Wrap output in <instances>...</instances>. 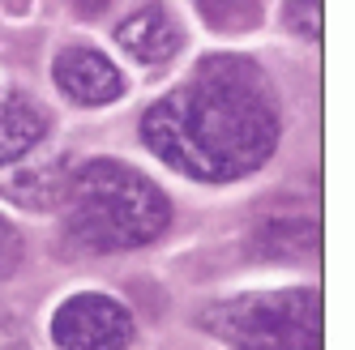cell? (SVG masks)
<instances>
[{"label": "cell", "mask_w": 355, "mask_h": 350, "mask_svg": "<svg viewBox=\"0 0 355 350\" xmlns=\"http://www.w3.org/2000/svg\"><path fill=\"white\" fill-rule=\"evenodd\" d=\"M141 141L189 180L227 184L274 154L278 98L257 64L214 56L141 116Z\"/></svg>", "instance_id": "cell-1"}, {"label": "cell", "mask_w": 355, "mask_h": 350, "mask_svg": "<svg viewBox=\"0 0 355 350\" xmlns=\"http://www.w3.org/2000/svg\"><path fill=\"white\" fill-rule=\"evenodd\" d=\"M69 201V239L82 252H129L159 239L171 222L167 196L141 171L112 158L86 163L73 180Z\"/></svg>", "instance_id": "cell-2"}, {"label": "cell", "mask_w": 355, "mask_h": 350, "mask_svg": "<svg viewBox=\"0 0 355 350\" xmlns=\"http://www.w3.org/2000/svg\"><path fill=\"white\" fill-rule=\"evenodd\" d=\"M317 291H266L206 312V329L232 350H317Z\"/></svg>", "instance_id": "cell-3"}, {"label": "cell", "mask_w": 355, "mask_h": 350, "mask_svg": "<svg viewBox=\"0 0 355 350\" xmlns=\"http://www.w3.org/2000/svg\"><path fill=\"white\" fill-rule=\"evenodd\" d=\"M52 342L60 350H124L133 342V316L107 295H73L52 316Z\"/></svg>", "instance_id": "cell-4"}, {"label": "cell", "mask_w": 355, "mask_h": 350, "mask_svg": "<svg viewBox=\"0 0 355 350\" xmlns=\"http://www.w3.org/2000/svg\"><path fill=\"white\" fill-rule=\"evenodd\" d=\"M52 77H56L60 94L73 98V103H82V107H103V103H116L124 94L120 68L103 52H94V47H64L52 60Z\"/></svg>", "instance_id": "cell-5"}, {"label": "cell", "mask_w": 355, "mask_h": 350, "mask_svg": "<svg viewBox=\"0 0 355 350\" xmlns=\"http://www.w3.org/2000/svg\"><path fill=\"white\" fill-rule=\"evenodd\" d=\"M116 43L141 64H163L180 52V26L171 21L163 5H141L116 26Z\"/></svg>", "instance_id": "cell-6"}, {"label": "cell", "mask_w": 355, "mask_h": 350, "mask_svg": "<svg viewBox=\"0 0 355 350\" xmlns=\"http://www.w3.org/2000/svg\"><path fill=\"white\" fill-rule=\"evenodd\" d=\"M73 192V175L64 171V163H47L39 171H21L17 180L5 184V196L26 210H56L69 201Z\"/></svg>", "instance_id": "cell-7"}, {"label": "cell", "mask_w": 355, "mask_h": 350, "mask_svg": "<svg viewBox=\"0 0 355 350\" xmlns=\"http://www.w3.org/2000/svg\"><path fill=\"white\" fill-rule=\"evenodd\" d=\"M43 133H47L43 111H35L26 98H5L0 103V167L31 154L43 141Z\"/></svg>", "instance_id": "cell-8"}, {"label": "cell", "mask_w": 355, "mask_h": 350, "mask_svg": "<svg viewBox=\"0 0 355 350\" xmlns=\"http://www.w3.org/2000/svg\"><path fill=\"white\" fill-rule=\"evenodd\" d=\"M197 13L206 17V26L240 35L261 21V0H197Z\"/></svg>", "instance_id": "cell-9"}, {"label": "cell", "mask_w": 355, "mask_h": 350, "mask_svg": "<svg viewBox=\"0 0 355 350\" xmlns=\"http://www.w3.org/2000/svg\"><path fill=\"white\" fill-rule=\"evenodd\" d=\"M283 21L300 35V39H321V0H287L283 5Z\"/></svg>", "instance_id": "cell-10"}, {"label": "cell", "mask_w": 355, "mask_h": 350, "mask_svg": "<svg viewBox=\"0 0 355 350\" xmlns=\"http://www.w3.org/2000/svg\"><path fill=\"white\" fill-rule=\"evenodd\" d=\"M21 261V235L13 231V222L0 218V278H9Z\"/></svg>", "instance_id": "cell-11"}, {"label": "cell", "mask_w": 355, "mask_h": 350, "mask_svg": "<svg viewBox=\"0 0 355 350\" xmlns=\"http://www.w3.org/2000/svg\"><path fill=\"white\" fill-rule=\"evenodd\" d=\"M0 350H21V329L9 312H0Z\"/></svg>", "instance_id": "cell-12"}, {"label": "cell", "mask_w": 355, "mask_h": 350, "mask_svg": "<svg viewBox=\"0 0 355 350\" xmlns=\"http://www.w3.org/2000/svg\"><path fill=\"white\" fill-rule=\"evenodd\" d=\"M103 5H112V0H82V9H86V13H94V9H103Z\"/></svg>", "instance_id": "cell-13"}]
</instances>
